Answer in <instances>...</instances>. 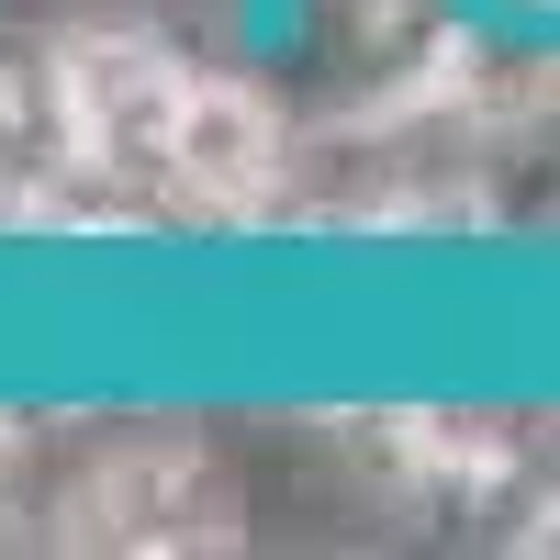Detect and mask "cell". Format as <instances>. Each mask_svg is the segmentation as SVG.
<instances>
[{
	"label": "cell",
	"instance_id": "cell-1",
	"mask_svg": "<svg viewBox=\"0 0 560 560\" xmlns=\"http://www.w3.org/2000/svg\"><path fill=\"white\" fill-rule=\"evenodd\" d=\"M57 90H68V135L90 191L124 202H168V147H179V102H191V57L147 23H68L57 45Z\"/></svg>",
	"mask_w": 560,
	"mask_h": 560
},
{
	"label": "cell",
	"instance_id": "cell-2",
	"mask_svg": "<svg viewBox=\"0 0 560 560\" xmlns=\"http://www.w3.org/2000/svg\"><path fill=\"white\" fill-rule=\"evenodd\" d=\"M45 504L68 516V538H102V549H179V538H224L236 527V482L213 471L202 438L179 427H124V438H90Z\"/></svg>",
	"mask_w": 560,
	"mask_h": 560
},
{
	"label": "cell",
	"instance_id": "cell-3",
	"mask_svg": "<svg viewBox=\"0 0 560 560\" xmlns=\"http://www.w3.org/2000/svg\"><path fill=\"white\" fill-rule=\"evenodd\" d=\"M303 135L280 113V90H258L247 68H191L179 102V147H168V202L179 213H258L292 191Z\"/></svg>",
	"mask_w": 560,
	"mask_h": 560
},
{
	"label": "cell",
	"instance_id": "cell-4",
	"mask_svg": "<svg viewBox=\"0 0 560 560\" xmlns=\"http://www.w3.org/2000/svg\"><path fill=\"white\" fill-rule=\"evenodd\" d=\"M23 471H34V448H23V427H12V415H0V504L23 493Z\"/></svg>",
	"mask_w": 560,
	"mask_h": 560
}]
</instances>
